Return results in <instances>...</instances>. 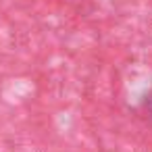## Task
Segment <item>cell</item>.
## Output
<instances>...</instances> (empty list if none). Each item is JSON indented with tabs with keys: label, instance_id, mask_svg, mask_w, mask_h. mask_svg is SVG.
<instances>
[{
	"label": "cell",
	"instance_id": "1",
	"mask_svg": "<svg viewBox=\"0 0 152 152\" xmlns=\"http://www.w3.org/2000/svg\"><path fill=\"white\" fill-rule=\"evenodd\" d=\"M142 104H144V110L148 113V119H152V90L146 94V98H144Z\"/></svg>",
	"mask_w": 152,
	"mask_h": 152
}]
</instances>
